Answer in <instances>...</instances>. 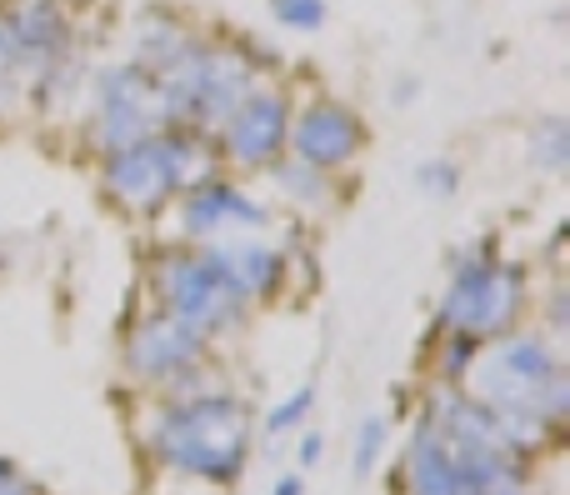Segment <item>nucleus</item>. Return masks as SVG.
Segmentation results:
<instances>
[{"label": "nucleus", "instance_id": "obj_1", "mask_svg": "<svg viewBox=\"0 0 570 495\" xmlns=\"http://www.w3.org/2000/svg\"><path fill=\"white\" fill-rule=\"evenodd\" d=\"M461 386L495 410L515 451H535L570 416V370L561 350L525 326L481 340Z\"/></svg>", "mask_w": 570, "mask_h": 495}, {"label": "nucleus", "instance_id": "obj_2", "mask_svg": "<svg viewBox=\"0 0 570 495\" xmlns=\"http://www.w3.org/2000/svg\"><path fill=\"white\" fill-rule=\"evenodd\" d=\"M146 446L176 476L230 486L246 471V456H250V410L230 390L190 386L156 406V426H150Z\"/></svg>", "mask_w": 570, "mask_h": 495}, {"label": "nucleus", "instance_id": "obj_3", "mask_svg": "<svg viewBox=\"0 0 570 495\" xmlns=\"http://www.w3.org/2000/svg\"><path fill=\"white\" fill-rule=\"evenodd\" d=\"M525 310H531V270L505 256L495 240H481V246L461 250L445 270L441 300H435V330L495 340L525 326Z\"/></svg>", "mask_w": 570, "mask_h": 495}, {"label": "nucleus", "instance_id": "obj_4", "mask_svg": "<svg viewBox=\"0 0 570 495\" xmlns=\"http://www.w3.org/2000/svg\"><path fill=\"white\" fill-rule=\"evenodd\" d=\"M266 60L271 56H261L250 40L196 36V46L156 76L170 126H196L206 136H216L220 120L266 80Z\"/></svg>", "mask_w": 570, "mask_h": 495}, {"label": "nucleus", "instance_id": "obj_5", "mask_svg": "<svg viewBox=\"0 0 570 495\" xmlns=\"http://www.w3.org/2000/svg\"><path fill=\"white\" fill-rule=\"evenodd\" d=\"M146 280H150V306H160L166 316H176L180 326H190L206 340L230 336L250 316L236 290L226 286L220 266L206 256V246H186V240L160 246L150 256Z\"/></svg>", "mask_w": 570, "mask_h": 495}, {"label": "nucleus", "instance_id": "obj_6", "mask_svg": "<svg viewBox=\"0 0 570 495\" xmlns=\"http://www.w3.org/2000/svg\"><path fill=\"white\" fill-rule=\"evenodd\" d=\"M166 100L156 90V76H146L140 66L120 60V66H106L96 80H90V116H86V146L100 156L120 146H136V140L166 130Z\"/></svg>", "mask_w": 570, "mask_h": 495}, {"label": "nucleus", "instance_id": "obj_7", "mask_svg": "<svg viewBox=\"0 0 570 495\" xmlns=\"http://www.w3.org/2000/svg\"><path fill=\"white\" fill-rule=\"evenodd\" d=\"M206 360H210V340L196 336L190 326H180L160 306H150L146 316L130 320L126 340H120L126 376H136L140 386L166 390V396H180V390L196 386L206 376Z\"/></svg>", "mask_w": 570, "mask_h": 495}, {"label": "nucleus", "instance_id": "obj_8", "mask_svg": "<svg viewBox=\"0 0 570 495\" xmlns=\"http://www.w3.org/2000/svg\"><path fill=\"white\" fill-rule=\"evenodd\" d=\"M166 216L176 220V240H186V246H210V240H226V236L276 230L281 210L271 206L256 186H246V176H216V180H206V186L176 196Z\"/></svg>", "mask_w": 570, "mask_h": 495}, {"label": "nucleus", "instance_id": "obj_9", "mask_svg": "<svg viewBox=\"0 0 570 495\" xmlns=\"http://www.w3.org/2000/svg\"><path fill=\"white\" fill-rule=\"evenodd\" d=\"M96 186L106 196V206L126 220H166L176 190V170H170V146L166 130L136 140V146H120L110 156H100L96 166Z\"/></svg>", "mask_w": 570, "mask_h": 495}, {"label": "nucleus", "instance_id": "obj_10", "mask_svg": "<svg viewBox=\"0 0 570 495\" xmlns=\"http://www.w3.org/2000/svg\"><path fill=\"white\" fill-rule=\"evenodd\" d=\"M291 90L276 80H261L216 130V150L226 176H266L285 156V136H291Z\"/></svg>", "mask_w": 570, "mask_h": 495}, {"label": "nucleus", "instance_id": "obj_11", "mask_svg": "<svg viewBox=\"0 0 570 495\" xmlns=\"http://www.w3.org/2000/svg\"><path fill=\"white\" fill-rule=\"evenodd\" d=\"M371 146L361 110L345 106L335 96H311L291 110V136H285V156L305 160V166L325 170V176H345Z\"/></svg>", "mask_w": 570, "mask_h": 495}, {"label": "nucleus", "instance_id": "obj_12", "mask_svg": "<svg viewBox=\"0 0 570 495\" xmlns=\"http://www.w3.org/2000/svg\"><path fill=\"white\" fill-rule=\"evenodd\" d=\"M206 256L220 266L226 286L240 296V306L256 310L285 296V286L295 280V256L291 246H281L271 230H250V236H226L210 240Z\"/></svg>", "mask_w": 570, "mask_h": 495}, {"label": "nucleus", "instance_id": "obj_13", "mask_svg": "<svg viewBox=\"0 0 570 495\" xmlns=\"http://www.w3.org/2000/svg\"><path fill=\"white\" fill-rule=\"evenodd\" d=\"M6 26L10 46H16V70L26 80V90L36 86L46 70H56L60 60L76 56V20H70L66 0H10Z\"/></svg>", "mask_w": 570, "mask_h": 495}, {"label": "nucleus", "instance_id": "obj_14", "mask_svg": "<svg viewBox=\"0 0 570 495\" xmlns=\"http://www.w3.org/2000/svg\"><path fill=\"white\" fill-rule=\"evenodd\" d=\"M401 481H405V495H475L465 466L455 461V451L445 446L441 430L425 416H421V426H415L411 446H405Z\"/></svg>", "mask_w": 570, "mask_h": 495}, {"label": "nucleus", "instance_id": "obj_15", "mask_svg": "<svg viewBox=\"0 0 570 495\" xmlns=\"http://www.w3.org/2000/svg\"><path fill=\"white\" fill-rule=\"evenodd\" d=\"M266 180L276 186L285 210H291V216H305V220L331 216V210L341 206V196H345L341 176H325V170L305 166V160H295V156H281L276 166L266 170Z\"/></svg>", "mask_w": 570, "mask_h": 495}, {"label": "nucleus", "instance_id": "obj_16", "mask_svg": "<svg viewBox=\"0 0 570 495\" xmlns=\"http://www.w3.org/2000/svg\"><path fill=\"white\" fill-rule=\"evenodd\" d=\"M196 36L200 30L190 26L186 16H176V10H146V16L136 20L130 66H140L146 76H160V70H170L190 46H196Z\"/></svg>", "mask_w": 570, "mask_h": 495}, {"label": "nucleus", "instance_id": "obj_17", "mask_svg": "<svg viewBox=\"0 0 570 495\" xmlns=\"http://www.w3.org/2000/svg\"><path fill=\"white\" fill-rule=\"evenodd\" d=\"M166 146H170V170H176V190L186 196V190L206 186V180L226 176V166H220V150H216V136H206V130L196 126H166Z\"/></svg>", "mask_w": 570, "mask_h": 495}, {"label": "nucleus", "instance_id": "obj_18", "mask_svg": "<svg viewBox=\"0 0 570 495\" xmlns=\"http://www.w3.org/2000/svg\"><path fill=\"white\" fill-rule=\"evenodd\" d=\"M525 156H531V166L541 170V176L561 180L566 170H570V120L566 116L535 120L531 136H525Z\"/></svg>", "mask_w": 570, "mask_h": 495}, {"label": "nucleus", "instance_id": "obj_19", "mask_svg": "<svg viewBox=\"0 0 570 495\" xmlns=\"http://www.w3.org/2000/svg\"><path fill=\"white\" fill-rule=\"evenodd\" d=\"M435 336H441V330H435ZM475 350H481V340H471V336H441V350H435V376H441V386H461Z\"/></svg>", "mask_w": 570, "mask_h": 495}, {"label": "nucleus", "instance_id": "obj_20", "mask_svg": "<svg viewBox=\"0 0 570 495\" xmlns=\"http://www.w3.org/2000/svg\"><path fill=\"white\" fill-rule=\"evenodd\" d=\"M276 26L295 30V36H315L325 26V0H266Z\"/></svg>", "mask_w": 570, "mask_h": 495}, {"label": "nucleus", "instance_id": "obj_21", "mask_svg": "<svg viewBox=\"0 0 570 495\" xmlns=\"http://www.w3.org/2000/svg\"><path fill=\"white\" fill-rule=\"evenodd\" d=\"M415 186H421L431 200H451L455 190H461V166L445 160V156H431V160L415 166Z\"/></svg>", "mask_w": 570, "mask_h": 495}, {"label": "nucleus", "instance_id": "obj_22", "mask_svg": "<svg viewBox=\"0 0 570 495\" xmlns=\"http://www.w3.org/2000/svg\"><path fill=\"white\" fill-rule=\"evenodd\" d=\"M311 406H315V386H301L295 396H285L281 406L266 416V436L281 440V436H291V430H301L305 416H311Z\"/></svg>", "mask_w": 570, "mask_h": 495}, {"label": "nucleus", "instance_id": "obj_23", "mask_svg": "<svg viewBox=\"0 0 570 495\" xmlns=\"http://www.w3.org/2000/svg\"><path fill=\"white\" fill-rule=\"evenodd\" d=\"M381 446H385V420L381 416H365L361 430H355V456H351V471L361 481L375 471V461H381Z\"/></svg>", "mask_w": 570, "mask_h": 495}, {"label": "nucleus", "instance_id": "obj_24", "mask_svg": "<svg viewBox=\"0 0 570 495\" xmlns=\"http://www.w3.org/2000/svg\"><path fill=\"white\" fill-rule=\"evenodd\" d=\"M30 100L26 80H20V70H6L0 66V126H10V120L20 116V106Z\"/></svg>", "mask_w": 570, "mask_h": 495}, {"label": "nucleus", "instance_id": "obj_25", "mask_svg": "<svg viewBox=\"0 0 570 495\" xmlns=\"http://www.w3.org/2000/svg\"><path fill=\"white\" fill-rule=\"evenodd\" d=\"M0 495H36V486L26 481V471L6 456H0Z\"/></svg>", "mask_w": 570, "mask_h": 495}, {"label": "nucleus", "instance_id": "obj_26", "mask_svg": "<svg viewBox=\"0 0 570 495\" xmlns=\"http://www.w3.org/2000/svg\"><path fill=\"white\" fill-rule=\"evenodd\" d=\"M325 456V436H315V430H305L301 436V466H315V461Z\"/></svg>", "mask_w": 570, "mask_h": 495}, {"label": "nucleus", "instance_id": "obj_27", "mask_svg": "<svg viewBox=\"0 0 570 495\" xmlns=\"http://www.w3.org/2000/svg\"><path fill=\"white\" fill-rule=\"evenodd\" d=\"M0 66L16 70V46H10V26H6V10H0Z\"/></svg>", "mask_w": 570, "mask_h": 495}, {"label": "nucleus", "instance_id": "obj_28", "mask_svg": "<svg viewBox=\"0 0 570 495\" xmlns=\"http://www.w3.org/2000/svg\"><path fill=\"white\" fill-rule=\"evenodd\" d=\"M276 495H305V481L301 476H281L276 481Z\"/></svg>", "mask_w": 570, "mask_h": 495}]
</instances>
